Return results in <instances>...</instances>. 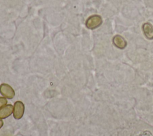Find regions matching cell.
<instances>
[{"label": "cell", "mask_w": 153, "mask_h": 136, "mask_svg": "<svg viewBox=\"0 0 153 136\" xmlns=\"http://www.w3.org/2000/svg\"><path fill=\"white\" fill-rule=\"evenodd\" d=\"M118 136H153V127L145 122L137 121L123 129Z\"/></svg>", "instance_id": "cell-1"}, {"label": "cell", "mask_w": 153, "mask_h": 136, "mask_svg": "<svg viewBox=\"0 0 153 136\" xmlns=\"http://www.w3.org/2000/svg\"><path fill=\"white\" fill-rule=\"evenodd\" d=\"M102 23V17L99 15H93L88 18L85 25L88 29H94L101 25Z\"/></svg>", "instance_id": "cell-2"}, {"label": "cell", "mask_w": 153, "mask_h": 136, "mask_svg": "<svg viewBox=\"0 0 153 136\" xmlns=\"http://www.w3.org/2000/svg\"><path fill=\"white\" fill-rule=\"evenodd\" d=\"M0 93L2 96L8 99H12L15 95L14 89L10 85L7 84H2L0 85Z\"/></svg>", "instance_id": "cell-3"}, {"label": "cell", "mask_w": 153, "mask_h": 136, "mask_svg": "<svg viewBox=\"0 0 153 136\" xmlns=\"http://www.w3.org/2000/svg\"><path fill=\"white\" fill-rule=\"evenodd\" d=\"M24 111H25V106L22 101H17L14 103L13 116L16 119H21L23 116Z\"/></svg>", "instance_id": "cell-4"}, {"label": "cell", "mask_w": 153, "mask_h": 136, "mask_svg": "<svg viewBox=\"0 0 153 136\" xmlns=\"http://www.w3.org/2000/svg\"><path fill=\"white\" fill-rule=\"evenodd\" d=\"M142 30L145 37L148 39H153V26L149 22L142 25Z\"/></svg>", "instance_id": "cell-5"}, {"label": "cell", "mask_w": 153, "mask_h": 136, "mask_svg": "<svg viewBox=\"0 0 153 136\" xmlns=\"http://www.w3.org/2000/svg\"><path fill=\"white\" fill-rule=\"evenodd\" d=\"M14 106L11 104H7L0 109V119H5L13 113Z\"/></svg>", "instance_id": "cell-6"}, {"label": "cell", "mask_w": 153, "mask_h": 136, "mask_svg": "<svg viewBox=\"0 0 153 136\" xmlns=\"http://www.w3.org/2000/svg\"><path fill=\"white\" fill-rule=\"evenodd\" d=\"M112 42L114 45L120 49H124L127 46V42L125 39L119 35H117L113 38Z\"/></svg>", "instance_id": "cell-7"}, {"label": "cell", "mask_w": 153, "mask_h": 136, "mask_svg": "<svg viewBox=\"0 0 153 136\" xmlns=\"http://www.w3.org/2000/svg\"><path fill=\"white\" fill-rule=\"evenodd\" d=\"M7 103V100L3 97H0V109L5 106Z\"/></svg>", "instance_id": "cell-8"}, {"label": "cell", "mask_w": 153, "mask_h": 136, "mask_svg": "<svg viewBox=\"0 0 153 136\" xmlns=\"http://www.w3.org/2000/svg\"><path fill=\"white\" fill-rule=\"evenodd\" d=\"M3 125H4V122H3L2 120H1V119H0V128H2V126H3Z\"/></svg>", "instance_id": "cell-9"}]
</instances>
